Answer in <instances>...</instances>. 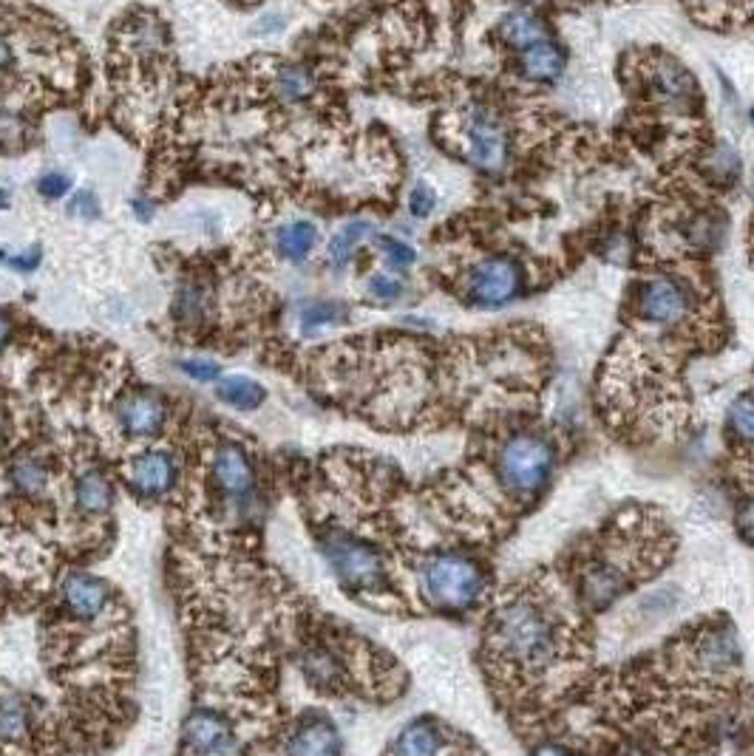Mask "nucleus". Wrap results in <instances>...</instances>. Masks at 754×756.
Wrapping results in <instances>:
<instances>
[{
	"label": "nucleus",
	"mask_w": 754,
	"mask_h": 756,
	"mask_svg": "<svg viewBox=\"0 0 754 756\" xmlns=\"http://www.w3.org/2000/svg\"><path fill=\"white\" fill-rule=\"evenodd\" d=\"M9 63H12V52H9L7 43L0 41V71H3V68H9Z\"/></svg>",
	"instance_id": "nucleus-36"
},
{
	"label": "nucleus",
	"mask_w": 754,
	"mask_h": 756,
	"mask_svg": "<svg viewBox=\"0 0 754 756\" xmlns=\"http://www.w3.org/2000/svg\"><path fill=\"white\" fill-rule=\"evenodd\" d=\"M491 493H499L508 508H531L536 496L545 493L556 468V445L539 431H513L499 442L491 456Z\"/></svg>",
	"instance_id": "nucleus-2"
},
{
	"label": "nucleus",
	"mask_w": 754,
	"mask_h": 756,
	"mask_svg": "<svg viewBox=\"0 0 754 756\" xmlns=\"http://www.w3.org/2000/svg\"><path fill=\"white\" fill-rule=\"evenodd\" d=\"M653 88L669 105H689L698 97V86H695L692 74L673 60L661 63L653 77Z\"/></svg>",
	"instance_id": "nucleus-15"
},
{
	"label": "nucleus",
	"mask_w": 754,
	"mask_h": 756,
	"mask_svg": "<svg viewBox=\"0 0 754 756\" xmlns=\"http://www.w3.org/2000/svg\"><path fill=\"white\" fill-rule=\"evenodd\" d=\"M565 71V52L556 43L539 41L522 52V74L533 82H556Z\"/></svg>",
	"instance_id": "nucleus-14"
},
{
	"label": "nucleus",
	"mask_w": 754,
	"mask_h": 756,
	"mask_svg": "<svg viewBox=\"0 0 754 756\" xmlns=\"http://www.w3.org/2000/svg\"><path fill=\"white\" fill-rule=\"evenodd\" d=\"M117 420L122 431L134 440H151L165 429L168 405L154 391H131L117 402Z\"/></svg>",
	"instance_id": "nucleus-10"
},
{
	"label": "nucleus",
	"mask_w": 754,
	"mask_h": 756,
	"mask_svg": "<svg viewBox=\"0 0 754 756\" xmlns=\"http://www.w3.org/2000/svg\"><path fill=\"white\" fill-rule=\"evenodd\" d=\"M12 337V323L7 315H0V348L7 346V341Z\"/></svg>",
	"instance_id": "nucleus-34"
},
{
	"label": "nucleus",
	"mask_w": 754,
	"mask_h": 756,
	"mask_svg": "<svg viewBox=\"0 0 754 756\" xmlns=\"http://www.w3.org/2000/svg\"><path fill=\"white\" fill-rule=\"evenodd\" d=\"M695 3H700V7H721V3H727V0H695Z\"/></svg>",
	"instance_id": "nucleus-37"
},
{
	"label": "nucleus",
	"mask_w": 754,
	"mask_h": 756,
	"mask_svg": "<svg viewBox=\"0 0 754 756\" xmlns=\"http://www.w3.org/2000/svg\"><path fill=\"white\" fill-rule=\"evenodd\" d=\"M204 315V292L196 287H188L179 292L176 298V318L185 323H196L202 321Z\"/></svg>",
	"instance_id": "nucleus-24"
},
{
	"label": "nucleus",
	"mask_w": 754,
	"mask_h": 756,
	"mask_svg": "<svg viewBox=\"0 0 754 756\" xmlns=\"http://www.w3.org/2000/svg\"><path fill=\"white\" fill-rule=\"evenodd\" d=\"M134 213L140 215L142 221H148L151 215H154V210L148 208V201H134Z\"/></svg>",
	"instance_id": "nucleus-35"
},
{
	"label": "nucleus",
	"mask_w": 754,
	"mask_h": 756,
	"mask_svg": "<svg viewBox=\"0 0 754 756\" xmlns=\"http://www.w3.org/2000/svg\"><path fill=\"white\" fill-rule=\"evenodd\" d=\"M68 188H71V181L63 174H46L41 179V185H37L41 196H46V199H63L68 193Z\"/></svg>",
	"instance_id": "nucleus-30"
},
{
	"label": "nucleus",
	"mask_w": 754,
	"mask_h": 756,
	"mask_svg": "<svg viewBox=\"0 0 754 756\" xmlns=\"http://www.w3.org/2000/svg\"><path fill=\"white\" fill-rule=\"evenodd\" d=\"M729 425H732L734 436H741L743 445H749V440H752V397L741 394L732 402V409H729Z\"/></svg>",
	"instance_id": "nucleus-23"
},
{
	"label": "nucleus",
	"mask_w": 754,
	"mask_h": 756,
	"mask_svg": "<svg viewBox=\"0 0 754 756\" xmlns=\"http://www.w3.org/2000/svg\"><path fill=\"white\" fill-rule=\"evenodd\" d=\"M485 669L522 697L579 660V626L547 587L517 589L494 603L485 623ZM517 697V700H519Z\"/></svg>",
	"instance_id": "nucleus-1"
},
{
	"label": "nucleus",
	"mask_w": 754,
	"mask_h": 756,
	"mask_svg": "<svg viewBox=\"0 0 754 756\" xmlns=\"http://www.w3.org/2000/svg\"><path fill=\"white\" fill-rule=\"evenodd\" d=\"M68 213L80 215V219H86V221L97 219V215H100V204H97V196L88 193V190L77 193L75 199H71V204H68Z\"/></svg>",
	"instance_id": "nucleus-29"
},
{
	"label": "nucleus",
	"mask_w": 754,
	"mask_h": 756,
	"mask_svg": "<svg viewBox=\"0 0 754 756\" xmlns=\"http://www.w3.org/2000/svg\"><path fill=\"white\" fill-rule=\"evenodd\" d=\"M315 238H318L315 224H310V221H292V224H284V227L276 233V247L287 262L298 264L312 253Z\"/></svg>",
	"instance_id": "nucleus-18"
},
{
	"label": "nucleus",
	"mask_w": 754,
	"mask_h": 756,
	"mask_svg": "<svg viewBox=\"0 0 754 756\" xmlns=\"http://www.w3.org/2000/svg\"><path fill=\"white\" fill-rule=\"evenodd\" d=\"M522 292V269L511 258H488L468 275V298L477 307L497 309L511 303Z\"/></svg>",
	"instance_id": "nucleus-5"
},
{
	"label": "nucleus",
	"mask_w": 754,
	"mask_h": 756,
	"mask_svg": "<svg viewBox=\"0 0 754 756\" xmlns=\"http://www.w3.org/2000/svg\"><path fill=\"white\" fill-rule=\"evenodd\" d=\"M639 312L646 323L661 329L678 326L689 315V292L673 278H655L639 294Z\"/></svg>",
	"instance_id": "nucleus-7"
},
{
	"label": "nucleus",
	"mask_w": 754,
	"mask_h": 756,
	"mask_svg": "<svg viewBox=\"0 0 754 756\" xmlns=\"http://www.w3.org/2000/svg\"><path fill=\"white\" fill-rule=\"evenodd\" d=\"M60 601L63 610L80 623L100 621L108 610H111V587L102 578L86 576V572H75L66 576L60 583Z\"/></svg>",
	"instance_id": "nucleus-9"
},
{
	"label": "nucleus",
	"mask_w": 754,
	"mask_h": 756,
	"mask_svg": "<svg viewBox=\"0 0 754 756\" xmlns=\"http://www.w3.org/2000/svg\"><path fill=\"white\" fill-rule=\"evenodd\" d=\"M369 294H375L377 301H398L403 294V281L386 273H377L369 281Z\"/></svg>",
	"instance_id": "nucleus-26"
},
{
	"label": "nucleus",
	"mask_w": 754,
	"mask_h": 756,
	"mask_svg": "<svg viewBox=\"0 0 754 756\" xmlns=\"http://www.w3.org/2000/svg\"><path fill=\"white\" fill-rule=\"evenodd\" d=\"M380 247L386 249V255H389V262L395 264V267H411L414 258H418L409 244L400 242V238H391V235H384V238H380Z\"/></svg>",
	"instance_id": "nucleus-27"
},
{
	"label": "nucleus",
	"mask_w": 754,
	"mask_h": 756,
	"mask_svg": "<svg viewBox=\"0 0 754 756\" xmlns=\"http://www.w3.org/2000/svg\"><path fill=\"white\" fill-rule=\"evenodd\" d=\"M210 485L236 519L258 515V470L239 442H219L210 454Z\"/></svg>",
	"instance_id": "nucleus-4"
},
{
	"label": "nucleus",
	"mask_w": 754,
	"mask_h": 756,
	"mask_svg": "<svg viewBox=\"0 0 754 756\" xmlns=\"http://www.w3.org/2000/svg\"><path fill=\"white\" fill-rule=\"evenodd\" d=\"M176 474H179V468H176V459L168 451H145L131 463L129 482L140 496L156 499V496H165L174 488Z\"/></svg>",
	"instance_id": "nucleus-11"
},
{
	"label": "nucleus",
	"mask_w": 754,
	"mask_h": 756,
	"mask_svg": "<svg viewBox=\"0 0 754 756\" xmlns=\"http://www.w3.org/2000/svg\"><path fill=\"white\" fill-rule=\"evenodd\" d=\"M434 193H431L425 185H418V188L411 190V213L418 215V219H425V215H431V210H434Z\"/></svg>",
	"instance_id": "nucleus-31"
},
{
	"label": "nucleus",
	"mask_w": 754,
	"mask_h": 756,
	"mask_svg": "<svg viewBox=\"0 0 754 756\" xmlns=\"http://www.w3.org/2000/svg\"><path fill=\"white\" fill-rule=\"evenodd\" d=\"M215 394H219V400L222 402L233 405V409L253 411V409H258V405H262L264 397H267V391H264L256 380L236 375V377H228V380L219 382Z\"/></svg>",
	"instance_id": "nucleus-19"
},
{
	"label": "nucleus",
	"mask_w": 754,
	"mask_h": 756,
	"mask_svg": "<svg viewBox=\"0 0 754 756\" xmlns=\"http://www.w3.org/2000/svg\"><path fill=\"white\" fill-rule=\"evenodd\" d=\"M0 448H3V434H0Z\"/></svg>",
	"instance_id": "nucleus-39"
},
{
	"label": "nucleus",
	"mask_w": 754,
	"mask_h": 756,
	"mask_svg": "<svg viewBox=\"0 0 754 756\" xmlns=\"http://www.w3.org/2000/svg\"><path fill=\"white\" fill-rule=\"evenodd\" d=\"M341 318H344V307H337V303H312L310 309H303V329L330 326Z\"/></svg>",
	"instance_id": "nucleus-25"
},
{
	"label": "nucleus",
	"mask_w": 754,
	"mask_h": 756,
	"mask_svg": "<svg viewBox=\"0 0 754 756\" xmlns=\"http://www.w3.org/2000/svg\"><path fill=\"white\" fill-rule=\"evenodd\" d=\"M182 371L199 382H210V380H215V377L222 375L219 363H213V360H185Z\"/></svg>",
	"instance_id": "nucleus-28"
},
{
	"label": "nucleus",
	"mask_w": 754,
	"mask_h": 756,
	"mask_svg": "<svg viewBox=\"0 0 754 756\" xmlns=\"http://www.w3.org/2000/svg\"><path fill=\"white\" fill-rule=\"evenodd\" d=\"M312 91V77L303 68H284L278 74V94L284 100H303Z\"/></svg>",
	"instance_id": "nucleus-22"
},
{
	"label": "nucleus",
	"mask_w": 754,
	"mask_h": 756,
	"mask_svg": "<svg viewBox=\"0 0 754 756\" xmlns=\"http://www.w3.org/2000/svg\"><path fill=\"white\" fill-rule=\"evenodd\" d=\"M0 208H7V190H0Z\"/></svg>",
	"instance_id": "nucleus-38"
},
{
	"label": "nucleus",
	"mask_w": 754,
	"mask_h": 756,
	"mask_svg": "<svg viewBox=\"0 0 754 756\" xmlns=\"http://www.w3.org/2000/svg\"><path fill=\"white\" fill-rule=\"evenodd\" d=\"M366 235H372L369 221H352V224H346V227L330 242V249H326L332 267H346L352 253H355V247L364 242Z\"/></svg>",
	"instance_id": "nucleus-21"
},
{
	"label": "nucleus",
	"mask_w": 754,
	"mask_h": 756,
	"mask_svg": "<svg viewBox=\"0 0 754 756\" xmlns=\"http://www.w3.org/2000/svg\"><path fill=\"white\" fill-rule=\"evenodd\" d=\"M465 134H468V159L483 170H499L506 162L508 136L506 127L499 122L491 108L477 105L472 108L468 122H465Z\"/></svg>",
	"instance_id": "nucleus-6"
},
{
	"label": "nucleus",
	"mask_w": 754,
	"mask_h": 756,
	"mask_svg": "<svg viewBox=\"0 0 754 756\" xmlns=\"http://www.w3.org/2000/svg\"><path fill=\"white\" fill-rule=\"evenodd\" d=\"M281 756H344V751L330 716L312 711L292 725L290 734H284Z\"/></svg>",
	"instance_id": "nucleus-8"
},
{
	"label": "nucleus",
	"mask_w": 754,
	"mask_h": 756,
	"mask_svg": "<svg viewBox=\"0 0 754 756\" xmlns=\"http://www.w3.org/2000/svg\"><path fill=\"white\" fill-rule=\"evenodd\" d=\"M75 504L88 515H102L114 508V485L102 470L91 468L77 476Z\"/></svg>",
	"instance_id": "nucleus-13"
},
{
	"label": "nucleus",
	"mask_w": 754,
	"mask_h": 756,
	"mask_svg": "<svg viewBox=\"0 0 754 756\" xmlns=\"http://www.w3.org/2000/svg\"><path fill=\"white\" fill-rule=\"evenodd\" d=\"M46 479L48 470L43 468L41 459H34V456H21V459H14L12 468H9V482L21 490L23 496L41 493V490L46 488Z\"/></svg>",
	"instance_id": "nucleus-20"
},
{
	"label": "nucleus",
	"mask_w": 754,
	"mask_h": 756,
	"mask_svg": "<svg viewBox=\"0 0 754 756\" xmlns=\"http://www.w3.org/2000/svg\"><path fill=\"white\" fill-rule=\"evenodd\" d=\"M448 745V734L443 725L431 716L414 720L400 731V736L391 745V756H440Z\"/></svg>",
	"instance_id": "nucleus-12"
},
{
	"label": "nucleus",
	"mask_w": 754,
	"mask_h": 756,
	"mask_svg": "<svg viewBox=\"0 0 754 756\" xmlns=\"http://www.w3.org/2000/svg\"><path fill=\"white\" fill-rule=\"evenodd\" d=\"M499 34H502V41H506L508 46L522 48V52H525L528 46H533V43L547 41L545 23L539 21L536 14H531V12L508 14L506 21L499 23Z\"/></svg>",
	"instance_id": "nucleus-17"
},
{
	"label": "nucleus",
	"mask_w": 754,
	"mask_h": 756,
	"mask_svg": "<svg viewBox=\"0 0 754 756\" xmlns=\"http://www.w3.org/2000/svg\"><path fill=\"white\" fill-rule=\"evenodd\" d=\"M32 731V711L18 694L0 697V743H23Z\"/></svg>",
	"instance_id": "nucleus-16"
},
{
	"label": "nucleus",
	"mask_w": 754,
	"mask_h": 756,
	"mask_svg": "<svg viewBox=\"0 0 754 756\" xmlns=\"http://www.w3.org/2000/svg\"><path fill=\"white\" fill-rule=\"evenodd\" d=\"M14 269H23V273H32V269H37V264H41V249L32 247L26 255H18V258H12Z\"/></svg>",
	"instance_id": "nucleus-33"
},
{
	"label": "nucleus",
	"mask_w": 754,
	"mask_h": 756,
	"mask_svg": "<svg viewBox=\"0 0 754 756\" xmlns=\"http://www.w3.org/2000/svg\"><path fill=\"white\" fill-rule=\"evenodd\" d=\"M418 598L443 615L477 610L488 601V569L474 553H429L418 564Z\"/></svg>",
	"instance_id": "nucleus-3"
},
{
	"label": "nucleus",
	"mask_w": 754,
	"mask_h": 756,
	"mask_svg": "<svg viewBox=\"0 0 754 756\" xmlns=\"http://www.w3.org/2000/svg\"><path fill=\"white\" fill-rule=\"evenodd\" d=\"M531 756H576V751L567 743H562V740H545V743H539L533 748Z\"/></svg>",
	"instance_id": "nucleus-32"
}]
</instances>
